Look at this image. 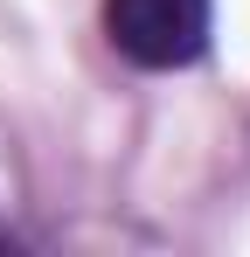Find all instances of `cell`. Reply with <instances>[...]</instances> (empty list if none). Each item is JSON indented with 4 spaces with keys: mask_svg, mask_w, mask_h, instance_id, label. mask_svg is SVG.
I'll use <instances>...</instances> for the list:
<instances>
[{
    "mask_svg": "<svg viewBox=\"0 0 250 257\" xmlns=\"http://www.w3.org/2000/svg\"><path fill=\"white\" fill-rule=\"evenodd\" d=\"M215 0H104V35L139 70H188L208 49Z\"/></svg>",
    "mask_w": 250,
    "mask_h": 257,
    "instance_id": "cell-1",
    "label": "cell"
}]
</instances>
